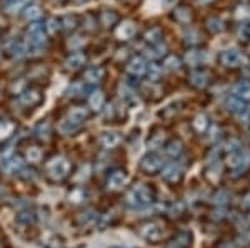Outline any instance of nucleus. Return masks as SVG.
Segmentation results:
<instances>
[{
    "label": "nucleus",
    "mask_w": 250,
    "mask_h": 248,
    "mask_svg": "<svg viewBox=\"0 0 250 248\" xmlns=\"http://www.w3.org/2000/svg\"><path fill=\"white\" fill-rule=\"evenodd\" d=\"M87 117H88L87 109H83V107H74V109L68 110L67 118L59 125V130L62 132V134H65V135L72 134V132L77 130L79 127L85 122Z\"/></svg>",
    "instance_id": "1"
},
{
    "label": "nucleus",
    "mask_w": 250,
    "mask_h": 248,
    "mask_svg": "<svg viewBox=\"0 0 250 248\" xmlns=\"http://www.w3.org/2000/svg\"><path fill=\"white\" fill-rule=\"evenodd\" d=\"M68 170H70V162L63 157H57L47 163V172L52 178L62 180L63 177H67Z\"/></svg>",
    "instance_id": "2"
},
{
    "label": "nucleus",
    "mask_w": 250,
    "mask_h": 248,
    "mask_svg": "<svg viewBox=\"0 0 250 248\" xmlns=\"http://www.w3.org/2000/svg\"><path fill=\"white\" fill-rule=\"evenodd\" d=\"M27 43L35 50L43 47V43H45V29L40 23H34V25L29 27V30H27Z\"/></svg>",
    "instance_id": "3"
},
{
    "label": "nucleus",
    "mask_w": 250,
    "mask_h": 248,
    "mask_svg": "<svg viewBox=\"0 0 250 248\" xmlns=\"http://www.w3.org/2000/svg\"><path fill=\"white\" fill-rule=\"evenodd\" d=\"M222 62L225 63V65H239V63L244 62V58H242V54L237 49H227L222 54Z\"/></svg>",
    "instance_id": "4"
},
{
    "label": "nucleus",
    "mask_w": 250,
    "mask_h": 248,
    "mask_svg": "<svg viewBox=\"0 0 250 248\" xmlns=\"http://www.w3.org/2000/svg\"><path fill=\"white\" fill-rule=\"evenodd\" d=\"M85 65V55L82 52H75L65 60V69L67 70H79Z\"/></svg>",
    "instance_id": "5"
},
{
    "label": "nucleus",
    "mask_w": 250,
    "mask_h": 248,
    "mask_svg": "<svg viewBox=\"0 0 250 248\" xmlns=\"http://www.w3.org/2000/svg\"><path fill=\"white\" fill-rule=\"evenodd\" d=\"M40 98H42V95H40L39 90H27L20 95V103L27 107H32V105H35V103H39Z\"/></svg>",
    "instance_id": "6"
},
{
    "label": "nucleus",
    "mask_w": 250,
    "mask_h": 248,
    "mask_svg": "<svg viewBox=\"0 0 250 248\" xmlns=\"http://www.w3.org/2000/svg\"><path fill=\"white\" fill-rule=\"evenodd\" d=\"M119 142H120V137L115 132H105V134L100 135V143H102V147H105V149H114V147L119 145Z\"/></svg>",
    "instance_id": "7"
},
{
    "label": "nucleus",
    "mask_w": 250,
    "mask_h": 248,
    "mask_svg": "<svg viewBox=\"0 0 250 248\" xmlns=\"http://www.w3.org/2000/svg\"><path fill=\"white\" fill-rule=\"evenodd\" d=\"M117 37L119 38H124V40H127V38H132L134 37V34H135V25L132 22H124L122 25L119 27V29H117Z\"/></svg>",
    "instance_id": "8"
},
{
    "label": "nucleus",
    "mask_w": 250,
    "mask_h": 248,
    "mask_svg": "<svg viewBox=\"0 0 250 248\" xmlns=\"http://www.w3.org/2000/svg\"><path fill=\"white\" fill-rule=\"evenodd\" d=\"M127 70L130 72L132 75H142L145 70H147V65H145V60L144 58H134L130 63L127 65Z\"/></svg>",
    "instance_id": "9"
},
{
    "label": "nucleus",
    "mask_w": 250,
    "mask_h": 248,
    "mask_svg": "<svg viewBox=\"0 0 250 248\" xmlns=\"http://www.w3.org/2000/svg\"><path fill=\"white\" fill-rule=\"evenodd\" d=\"M102 77H104V70L100 69V67H92V69H88L85 72V82H88V83L100 82Z\"/></svg>",
    "instance_id": "10"
},
{
    "label": "nucleus",
    "mask_w": 250,
    "mask_h": 248,
    "mask_svg": "<svg viewBox=\"0 0 250 248\" xmlns=\"http://www.w3.org/2000/svg\"><path fill=\"white\" fill-rule=\"evenodd\" d=\"M104 100H105L104 98V94L97 90L90 95V97H88V105H90L94 110H100L104 107Z\"/></svg>",
    "instance_id": "11"
},
{
    "label": "nucleus",
    "mask_w": 250,
    "mask_h": 248,
    "mask_svg": "<svg viewBox=\"0 0 250 248\" xmlns=\"http://www.w3.org/2000/svg\"><path fill=\"white\" fill-rule=\"evenodd\" d=\"M233 94L240 98H250V83L249 82H240L233 87Z\"/></svg>",
    "instance_id": "12"
},
{
    "label": "nucleus",
    "mask_w": 250,
    "mask_h": 248,
    "mask_svg": "<svg viewBox=\"0 0 250 248\" xmlns=\"http://www.w3.org/2000/svg\"><path fill=\"white\" fill-rule=\"evenodd\" d=\"M124 182H125L124 172H114V173L108 177V185H110L112 189H119V187H122Z\"/></svg>",
    "instance_id": "13"
},
{
    "label": "nucleus",
    "mask_w": 250,
    "mask_h": 248,
    "mask_svg": "<svg viewBox=\"0 0 250 248\" xmlns=\"http://www.w3.org/2000/svg\"><path fill=\"white\" fill-rule=\"evenodd\" d=\"M27 2H29V0H5V5H3V7H5L7 12L15 14V12H19Z\"/></svg>",
    "instance_id": "14"
},
{
    "label": "nucleus",
    "mask_w": 250,
    "mask_h": 248,
    "mask_svg": "<svg viewBox=\"0 0 250 248\" xmlns=\"http://www.w3.org/2000/svg\"><path fill=\"white\" fill-rule=\"evenodd\" d=\"M207 80H208V75L204 74V72H193L190 75V82L193 83L195 87H204L207 85Z\"/></svg>",
    "instance_id": "15"
},
{
    "label": "nucleus",
    "mask_w": 250,
    "mask_h": 248,
    "mask_svg": "<svg viewBox=\"0 0 250 248\" xmlns=\"http://www.w3.org/2000/svg\"><path fill=\"white\" fill-rule=\"evenodd\" d=\"M204 54H205V52H197V50L188 52V54H187V62L190 63V65H197V63L204 62V60L207 58V55H204Z\"/></svg>",
    "instance_id": "16"
},
{
    "label": "nucleus",
    "mask_w": 250,
    "mask_h": 248,
    "mask_svg": "<svg viewBox=\"0 0 250 248\" xmlns=\"http://www.w3.org/2000/svg\"><path fill=\"white\" fill-rule=\"evenodd\" d=\"M145 40H147L148 43H160V40H162V30L150 29L145 34Z\"/></svg>",
    "instance_id": "17"
},
{
    "label": "nucleus",
    "mask_w": 250,
    "mask_h": 248,
    "mask_svg": "<svg viewBox=\"0 0 250 248\" xmlns=\"http://www.w3.org/2000/svg\"><path fill=\"white\" fill-rule=\"evenodd\" d=\"M227 107H229V110L235 112V114H245V110H247V107H245L244 103H242L240 100H237V98H230V100H229Z\"/></svg>",
    "instance_id": "18"
},
{
    "label": "nucleus",
    "mask_w": 250,
    "mask_h": 248,
    "mask_svg": "<svg viewBox=\"0 0 250 248\" xmlns=\"http://www.w3.org/2000/svg\"><path fill=\"white\" fill-rule=\"evenodd\" d=\"M77 23H79V17H77V15H74V14L62 17V27H65L67 30H74L75 27H77Z\"/></svg>",
    "instance_id": "19"
},
{
    "label": "nucleus",
    "mask_w": 250,
    "mask_h": 248,
    "mask_svg": "<svg viewBox=\"0 0 250 248\" xmlns=\"http://www.w3.org/2000/svg\"><path fill=\"white\" fill-rule=\"evenodd\" d=\"M164 52H165V47L162 43H152V47L147 50V57L157 58V57H160V55H164Z\"/></svg>",
    "instance_id": "20"
},
{
    "label": "nucleus",
    "mask_w": 250,
    "mask_h": 248,
    "mask_svg": "<svg viewBox=\"0 0 250 248\" xmlns=\"http://www.w3.org/2000/svg\"><path fill=\"white\" fill-rule=\"evenodd\" d=\"M40 15H42V9L39 5H30L29 9L25 10V19L27 20H37Z\"/></svg>",
    "instance_id": "21"
},
{
    "label": "nucleus",
    "mask_w": 250,
    "mask_h": 248,
    "mask_svg": "<svg viewBox=\"0 0 250 248\" xmlns=\"http://www.w3.org/2000/svg\"><path fill=\"white\" fill-rule=\"evenodd\" d=\"M100 20H102V25L104 27H110L112 23L115 22V14H114V12L104 10L102 14H100Z\"/></svg>",
    "instance_id": "22"
},
{
    "label": "nucleus",
    "mask_w": 250,
    "mask_h": 248,
    "mask_svg": "<svg viewBox=\"0 0 250 248\" xmlns=\"http://www.w3.org/2000/svg\"><path fill=\"white\" fill-rule=\"evenodd\" d=\"M27 158H29V162H40V158H42V150H40L39 147H30V149L27 150Z\"/></svg>",
    "instance_id": "23"
},
{
    "label": "nucleus",
    "mask_w": 250,
    "mask_h": 248,
    "mask_svg": "<svg viewBox=\"0 0 250 248\" xmlns=\"http://www.w3.org/2000/svg\"><path fill=\"white\" fill-rule=\"evenodd\" d=\"M14 132V123L10 122H0V140L7 138Z\"/></svg>",
    "instance_id": "24"
},
{
    "label": "nucleus",
    "mask_w": 250,
    "mask_h": 248,
    "mask_svg": "<svg viewBox=\"0 0 250 248\" xmlns=\"http://www.w3.org/2000/svg\"><path fill=\"white\" fill-rule=\"evenodd\" d=\"M27 52V45L23 42H15L14 47H12V54H14V57H23Z\"/></svg>",
    "instance_id": "25"
},
{
    "label": "nucleus",
    "mask_w": 250,
    "mask_h": 248,
    "mask_svg": "<svg viewBox=\"0 0 250 248\" xmlns=\"http://www.w3.org/2000/svg\"><path fill=\"white\" fill-rule=\"evenodd\" d=\"M164 65H165V69H168V70H177L180 67V60L177 58L175 55H170V57L165 58Z\"/></svg>",
    "instance_id": "26"
},
{
    "label": "nucleus",
    "mask_w": 250,
    "mask_h": 248,
    "mask_svg": "<svg viewBox=\"0 0 250 248\" xmlns=\"http://www.w3.org/2000/svg\"><path fill=\"white\" fill-rule=\"evenodd\" d=\"M5 169H7V172H10V173H15L17 170L22 169V162H20L19 158H10V160H7Z\"/></svg>",
    "instance_id": "27"
},
{
    "label": "nucleus",
    "mask_w": 250,
    "mask_h": 248,
    "mask_svg": "<svg viewBox=\"0 0 250 248\" xmlns=\"http://www.w3.org/2000/svg\"><path fill=\"white\" fill-rule=\"evenodd\" d=\"M207 27L212 32H222V29H224V23H222V20H219V19H210L207 22Z\"/></svg>",
    "instance_id": "28"
},
{
    "label": "nucleus",
    "mask_w": 250,
    "mask_h": 248,
    "mask_svg": "<svg viewBox=\"0 0 250 248\" xmlns=\"http://www.w3.org/2000/svg\"><path fill=\"white\" fill-rule=\"evenodd\" d=\"M190 12H188L187 9H179L175 12V19L179 20V22H188L190 20Z\"/></svg>",
    "instance_id": "29"
},
{
    "label": "nucleus",
    "mask_w": 250,
    "mask_h": 248,
    "mask_svg": "<svg viewBox=\"0 0 250 248\" xmlns=\"http://www.w3.org/2000/svg\"><path fill=\"white\" fill-rule=\"evenodd\" d=\"M193 127H195L197 130H200L202 132L205 127H207V118L204 117V115H199L195 120H193Z\"/></svg>",
    "instance_id": "30"
},
{
    "label": "nucleus",
    "mask_w": 250,
    "mask_h": 248,
    "mask_svg": "<svg viewBox=\"0 0 250 248\" xmlns=\"http://www.w3.org/2000/svg\"><path fill=\"white\" fill-rule=\"evenodd\" d=\"M45 30L48 32V34H55V32L59 30V22H57L55 19H48V20H47Z\"/></svg>",
    "instance_id": "31"
},
{
    "label": "nucleus",
    "mask_w": 250,
    "mask_h": 248,
    "mask_svg": "<svg viewBox=\"0 0 250 248\" xmlns=\"http://www.w3.org/2000/svg\"><path fill=\"white\" fill-rule=\"evenodd\" d=\"M160 165V162L157 160L155 157H152V158H145V162H144V167L147 170H154V169H157V167Z\"/></svg>",
    "instance_id": "32"
},
{
    "label": "nucleus",
    "mask_w": 250,
    "mask_h": 248,
    "mask_svg": "<svg viewBox=\"0 0 250 248\" xmlns=\"http://www.w3.org/2000/svg\"><path fill=\"white\" fill-rule=\"evenodd\" d=\"M237 17L239 19H250V7H240L237 10Z\"/></svg>",
    "instance_id": "33"
},
{
    "label": "nucleus",
    "mask_w": 250,
    "mask_h": 248,
    "mask_svg": "<svg viewBox=\"0 0 250 248\" xmlns=\"http://www.w3.org/2000/svg\"><path fill=\"white\" fill-rule=\"evenodd\" d=\"M159 74H160V69L157 65H152L150 70H148V77H150V80H155L159 77Z\"/></svg>",
    "instance_id": "34"
},
{
    "label": "nucleus",
    "mask_w": 250,
    "mask_h": 248,
    "mask_svg": "<svg viewBox=\"0 0 250 248\" xmlns=\"http://www.w3.org/2000/svg\"><path fill=\"white\" fill-rule=\"evenodd\" d=\"M239 35H240V37H244V38H249V37H250V25H244V27H240Z\"/></svg>",
    "instance_id": "35"
},
{
    "label": "nucleus",
    "mask_w": 250,
    "mask_h": 248,
    "mask_svg": "<svg viewBox=\"0 0 250 248\" xmlns=\"http://www.w3.org/2000/svg\"><path fill=\"white\" fill-rule=\"evenodd\" d=\"M200 3H208V2H212V0H199Z\"/></svg>",
    "instance_id": "36"
}]
</instances>
